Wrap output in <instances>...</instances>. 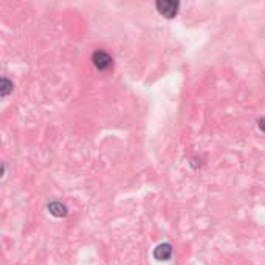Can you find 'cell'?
I'll list each match as a JSON object with an SVG mask.
<instances>
[{
  "label": "cell",
  "instance_id": "cell-3",
  "mask_svg": "<svg viewBox=\"0 0 265 265\" xmlns=\"http://www.w3.org/2000/svg\"><path fill=\"white\" fill-rule=\"evenodd\" d=\"M172 256V245L171 243H167V242H163V243H158V245L154 248V259L157 261H167V259H171Z\"/></svg>",
  "mask_w": 265,
  "mask_h": 265
},
{
  "label": "cell",
  "instance_id": "cell-4",
  "mask_svg": "<svg viewBox=\"0 0 265 265\" xmlns=\"http://www.w3.org/2000/svg\"><path fill=\"white\" fill-rule=\"evenodd\" d=\"M47 208L50 211V214L55 216V217H66L67 213H68L67 206L64 203H61V202H51V203H48Z\"/></svg>",
  "mask_w": 265,
  "mask_h": 265
},
{
  "label": "cell",
  "instance_id": "cell-2",
  "mask_svg": "<svg viewBox=\"0 0 265 265\" xmlns=\"http://www.w3.org/2000/svg\"><path fill=\"white\" fill-rule=\"evenodd\" d=\"M92 62H93V66L97 67L98 70H101V71L112 67V58L105 51H102V50H97V51L93 53Z\"/></svg>",
  "mask_w": 265,
  "mask_h": 265
},
{
  "label": "cell",
  "instance_id": "cell-1",
  "mask_svg": "<svg viewBox=\"0 0 265 265\" xmlns=\"http://www.w3.org/2000/svg\"><path fill=\"white\" fill-rule=\"evenodd\" d=\"M155 8L163 17L172 19L178 13L180 2H177V0H158V2L155 3Z\"/></svg>",
  "mask_w": 265,
  "mask_h": 265
},
{
  "label": "cell",
  "instance_id": "cell-5",
  "mask_svg": "<svg viewBox=\"0 0 265 265\" xmlns=\"http://www.w3.org/2000/svg\"><path fill=\"white\" fill-rule=\"evenodd\" d=\"M13 89H14L13 82L9 81L8 78H2V81H0V95H2V97L5 98V97H8V95L13 92Z\"/></svg>",
  "mask_w": 265,
  "mask_h": 265
},
{
  "label": "cell",
  "instance_id": "cell-6",
  "mask_svg": "<svg viewBox=\"0 0 265 265\" xmlns=\"http://www.w3.org/2000/svg\"><path fill=\"white\" fill-rule=\"evenodd\" d=\"M258 127L262 132H265V116H262V118L258 120Z\"/></svg>",
  "mask_w": 265,
  "mask_h": 265
}]
</instances>
